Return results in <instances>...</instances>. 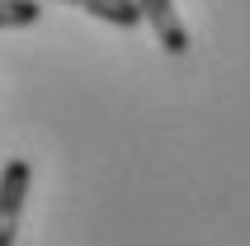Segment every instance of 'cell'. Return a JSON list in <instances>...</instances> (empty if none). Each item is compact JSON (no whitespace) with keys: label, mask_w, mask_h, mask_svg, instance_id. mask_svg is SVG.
<instances>
[{"label":"cell","mask_w":250,"mask_h":246,"mask_svg":"<svg viewBox=\"0 0 250 246\" xmlns=\"http://www.w3.org/2000/svg\"><path fill=\"white\" fill-rule=\"evenodd\" d=\"M42 14L38 0H0V28H28Z\"/></svg>","instance_id":"cell-4"},{"label":"cell","mask_w":250,"mask_h":246,"mask_svg":"<svg viewBox=\"0 0 250 246\" xmlns=\"http://www.w3.org/2000/svg\"><path fill=\"white\" fill-rule=\"evenodd\" d=\"M142 19L156 28V43L166 48V52H189V28L180 24V14H175V0H137Z\"/></svg>","instance_id":"cell-2"},{"label":"cell","mask_w":250,"mask_h":246,"mask_svg":"<svg viewBox=\"0 0 250 246\" xmlns=\"http://www.w3.org/2000/svg\"><path fill=\"white\" fill-rule=\"evenodd\" d=\"M52 5H76V10L95 14V19H104V24H113V28H137L142 24L137 0H52Z\"/></svg>","instance_id":"cell-3"},{"label":"cell","mask_w":250,"mask_h":246,"mask_svg":"<svg viewBox=\"0 0 250 246\" xmlns=\"http://www.w3.org/2000/svg\"><path fill=\"white\" fill-rule=\"evenodd\" d=\"M28 185H33V166H28L24 156L5 161V171H0V246H14V237H19Z\"/></svg>","instance_id":"cell-1"}]
</instances>
